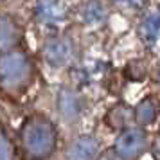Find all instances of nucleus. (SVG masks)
Returning a JSON list of instances; mask_svg holds the SVG:
<instances>
[{"label":"nucleus","instance_id":"nucleus-1","mask_svg":"<svg viewBox=\"0 0 160 160\" xmlns=\"http://www.w3.org/2000/svg\"><path fill=\"white\" fill-rule=\"evenodd\" d=\"M34 81V65L22 51L11 47L0 54V90L11 99L22 97Z\"/></svg>","mask_w":160,"mask_h":160},{"label":"nucleus","instance_id":"nucleus-2","mask_svg":"<svg viewBox=\"0 0 160 160\" xmlns=\"http://www.w3.org/2000/svg\"><path fill=\"white\" fill-rule=\"evenodd\" d=\"M20 146L29 158H49L58 146V131L43 115H31L20 128Z\"/></svg>","mask_w":160,"mask_h":160},{"label":"nucleus","instance_id":"nucleus-3","mask_svg":"<svg viewBox=\"0 0 160 160\" xmlns=\"http://www.w3.org/2000/svg\"><path fill=\"white\" fill-rule=\"evenodd\" d=\"M148 149V135L142 128L126 126L115 140V151L121 158H138Z\"/></svg>","mask_w":160,"mask_h":160},{"label":"nucleus","instance_id":"nucleus-4","mask_svg":"<svg viewBox=\"0 0 160 160\" xmlns=\"http://www.w3.org/2000/svg\"><path fill=\"white\" fill-rule=\"evenodd\" d=\"M74 43L65 36L47 40L43 45V59L52 67H67L74 59Z\"/></svg>","mask_w":160,"mask_h":160},{"label":"nucleus","instance_id":"nucleus-5","mask_svg":"<svg viewBox=\"0 0 160 160\" xmlns=\"http://www.w3.org/2000/svg\"><path fill=\"white\" fill-rule=\"evenodd\" d=\"M34 13H36L38 22L45 25H59L68 16L63 0H38Z\"/></svg>","mask_w":160,"mask_h":160},{"label":"nucleus","instance_id":"nucleus-6","mask_svg":"<svg viewBox=\"0 0 160 160\" xmlns=\"http://www.w3.org/2000/svg\"><path fill=\"white\" fill-rule=\"evenodd\" d=\"M99 153V140L92 135H81L68 146V158H78V160H88L95 158Z\"/></svg>","mask_w":160,"mask_h":160},{"label":"nucleus","instance_id":"nucleus-7","mask_svg":"<svg viewBox=\"0 0 160 160\" xmlns=\"http://www.w3.org/2000/svg\"><path fill=\"white\" fill-rule=\"evenodd\" d=\"M157 115H158V106L153 97L142 99L133 110V121L138 126H151L157 121Z\"/></svg>","mask_w":160,"mask_h":160},{"label":"nucleus","instance_id":"nucleus-8","mask_svg":"<svg viewBox=\"0 0 160 160\" xmlns=\"http://www.w3.org/2000/svg\"><path fill=\"white\" fill-rule=\"evenodd\" d=\"M20 40V27L9 16H0V49L8 51L16 47Z\"/></svg>","mask_w":160,"mask_h":160},{"label":"nucleus","instance_id":"nucleus-9","mask_svg":"<svg viewBox=\"0 0 160 160\" xmlns=\"http://www.w3.org/2000/svg\"><path fill=\"white\" fill-rule=\"evenodd\" d=\"M131 121H133V110L128 108L126 104H115L106 113V122L112 130H122L130 126Z\"/></svg>","mask_w":160,"mask_h":160},{"label":"nucleus","instance_id":"nucleus-10","mask_svg":"<svg viewBox=\"0 0 160 160\" xmlns=\"http://www.w3.org/2000/svg\"><path fill=\"white\" fill-rule=\"evenodd\" d=\"M104 18H106V9L99 0H88L81 8V20L90 27H95V25L102 23Z\"/></svg>","mask_w":160,"mask_h":160},{"label":"nucleus","instance_id":"nucleus-11","mask_svg":"<svg viewBox=\"0 0 160 160\" xmlns=\"http://www.w3.org/2000/svg\"><path fill=\"white\" fill-rule=\"evenodd\" d=\"M138 36L142 38L146 45H155L158 40V16H146L142 23L138 25Z\"/></svg>","mask_w":160,"mask_h":160},{"label":"nucleus","instance_id":"nucleus-12","mask_svg":"<svg viewBox=\"0 0 160 160\" xmlns=\"http://www.w3.org/2000/svg\"><path fill=\"white\" fill-rule=\"evenodd\" d=\"M59 113H63L67 117V121H74V117H78V113H79L78 95L70 94V92L59 95Z\"/></svg>","mask_w":160,"mask_h":160}]
</instances>
